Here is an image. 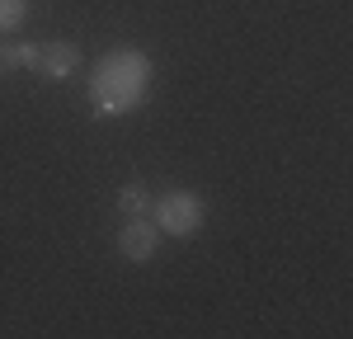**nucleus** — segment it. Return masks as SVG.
<instances>
[{
	"label": "nucleus",
	"instance_id": "1",
	"mask_svg": "<svg viewBox=\"0 0 353 339\" xmlns=\"http://www.w3.org/2000/svg\"><path fill=\"white\" fill-rule=\"evenodd\" d=\"M151 76H156V66H151V56L141 52V48H113V52H104L90 66V94H85L90 113L94 118L132 113L146 99Z\"/></svg>",
	"mask_w": 353,
	"mask_h": 339
},
{
	"label": "nucleus",
	"instance_id": "2",
	"mask_svg": "<svg viewBox=\"0 0 353 339\" xmlns=\"http://www.w3.org/2000/svg\"><path fill=\"white\" fill-rule=\"evenodd\" d=\"M208 217V203L193 194V189H170V194L151 198V222L161 226V236H193Z\"/></svg>",
	"mask_w": 353,
	"mask_h": 339
},
{
	"label": "nucleus",
	"instance_id": "3",
	"mask_svg": "<svg viewBox=\"0 0 353 339\" xmlns=\"http://www.w3.org/2000/svg\"><path fill=\"white\" fill-rule=\"evenodd\" d=\"M156 250H161V226L151 222L146 212L123 217V226H118V254L132 259V264H146V259H156Z\"/></svg>",
	"mask_w": 353,
	"mask_h": 339
},
{
	"label": "nucleus",
	"instance_id": "4",
	"mask_svg": "<svg viewBox=\"0 0 353 339\" xmlns=\"http://www.w3.org/2000/svg\"><path fill=\"white\" fill-rule=\"evenodd\" d=\"M81 43H71V38H52V43H38V61H33V71L38 76H48V81H66V76H76L81 71Z\"/></svg>",
	"mask_w": 353,
	"mask_h": 339
},
{
	"label": "nucleus",
	"instance_id": "5",
	"mask_svg": "<svg viewBox=\"0 0 353 339\" xmlns=\"http://www.w3.org/2000/svg\"><path fill=\"white\" fill-rule=\"evenodd\" d=\"M38 43H0V76L5 71H33Z\"/></svg>",
	"mask_w": 353,
	"mask_h": 339
},
{
	"label": "nucleus",
	"instance_id": "6",
	"mask_svg": "<svg viewBox=\"0 0 353 339\" xmlns=\"http://www.w3.org/2000/svg\"><path fill=\"white\" fill-rule=\"evenodd\" d=\"M118 212H123V217L151 212V194H146L141 184H123V189H118Z\"/></svg>",
	"mask_w": 353,
	"mask_h": 339
},
{
	"label": "nucleus",
	"instance_id": "7",
	"mask_svg": "<svg viewBox=\"0 0 353 339\" xmlns=\"http://www.w3.org/2000/svg\"><path fill=\"white\" fill-rule=\"evenodd\" d=\"M28 14V0H0V33H14Z\"/></svg>",
	"mask_w": 353,
	"mask_h": 339
}]
</instances>
